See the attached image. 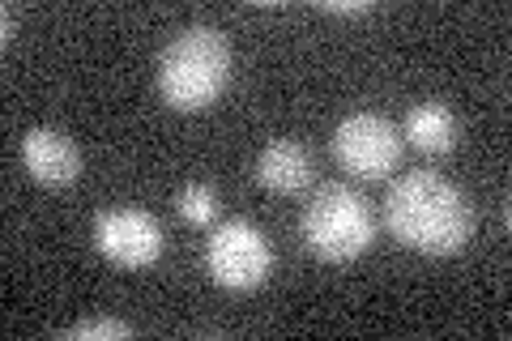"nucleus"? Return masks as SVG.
<instances>
[{
	"label": "nucleus",
	"mask_w": 512,
	"mask_h": 341,
	"mask_svg": "<svg viewBox=\"0 0 512 341\" xmlns=\"http://www.w3.org/2000/svg\"><path fill=\"white\" fill-rule=\"evenodd\" d=\"M320 9H325V13H346V18H350V13H372L367 0H359V5H355V0H325Z\"/></svg>",
	"instance_id": "f8f14e48"
},
{
	"label": "nucleus",
	"mask_w": 512,
	"mask_h": 341,
	"mask_svg": "<svg viewBox=\"0 0 512 341\" xmlns=\"http://www.w3.org/2000/svg\"><path fill=\"white\" fill-rule=\"evenodd\" d=\"M231 43L218 26H184L154 69L158 99L171 111H205L214 107L231 86Z\"/></svg>",
	"instance_id": "f03ea898"
},
{
	"label": "nucleus",
	"mask_w": 512,
	"mask_h": 341,
	"mask_svg": "<svg viewBox=\"0 0 512 341\" xmlns=\"http://www.w3.org/2000/svg\"><path fill=\"white\" fill-rule=\"evenodd\" d=\"M22 167L43 188H69L82 175V150H77V141L69 133L39 124L22 137Z\"/></svg>",
	"instance_id": "0eeeda50"
},
{
	"label": "nucleus",
	"mask_w": 512,
	"mask_h": 341,
	"mask_svg": "<svg viewBox=\"0 0 512 341\" xmlns=\"http://www.w3.org/2000/svg\"><path fill=\"white\" fill-rule=\"evenodd\" d=\"M175 209H180V218L188 226H210L218 218V192L210 184L192 180V184H184L180 192H175Z\"/></svg>",
	"instance_id": "9d476101"
},
{
	"label": "nucleus",
	"mask_w": 512,
	"mask_h": 341,
	"mask_svg": "<svg viewBox=\"0 0 512 341\" xmlns=\"http://www.w3.org/2000/svg\"><path fill=\"white\" fill-rule=\"evenodd\" d=\"M402 128L376 111H355L333 128V158L359 180H384L402 162Z\"/></svg>",
	"instance_id": "39448f33"
},
{
	"label": "nucleus",
	"mask_w": 512,
	"mask_h": 341,
	"mask_svg": "<svg viewBox=\"0 0 512 341\" xmlns=\"http://www.w3.org/2000/svg\"><path fill=\"white\" fill-rule=\"evenodd\" d=\"M312 154H308V145L303 141H291V137H282V141H269L261 154H256V184L269 188V192H278V197H295V192H303L312 184Z\"/></svg>",
	"instance_id": "6e6552de"
},
{
	"label": "nucleus",
	"mask_w": 512,
	"mask_h": 341,
	"mask_svg": "<svg viewBox=\"0 0 512 341\" xmlns=\"http://www.w3.org/2000/svg\"><path fill=\"white\" fill-rule=\"evenodd\" d=\"M69 337H86V341H120V337H133V324H124L116 316H94V320H82V324H73Z\"/></svg>",
	"instance_id": "9b49d317"
},
{
	"label": "nucleus",
	"mask_w": 512,
	"mask_h": 341,
	"mask_svg": "<svg viewBox=\"0 0 512 341\" xmlns=\"http://www.w3.org/2000/svg\"><path fill=\"white\" fill-rule=\"evenodd\" d=\"M0 39H13V5H5V26H0Z\"/></svg>",
	"instance_id": "ddd939ff"
},
{
	"label": "nucleus",
	"mask_w": 512,
	"mask_h": 341,
	"mask_svg": "<svg viewBox=\"0 0 512 341\" xmlns=\"http://www.w3.org/2000/svg\"><path fill=\"white\" fill-rule=\"evenodd\" d=\"M205 265H210L214 282L222 290H239L244 295V290H256L269 282V273H274V248H269L261 226L231 218L210 235Z\"/></svg>",
	"instance_id": "20e7f679"
},
{
	"label": "nucleus",
	"mask_w": 512,
	"mask_h": 341,
	"mask_svg": "<svg viewBox=\"0 0 512 341\" xmlns=\"http://www.w3.org/2000/svg\"><path fill=\"white\" fill-rule=\"evenodd\" d=\"M299 235H303V243H308V252L316 256V261H329V265L359 261L376 239L372 201L350 184L316 188L312 201L303 205Z\"/></svg>",
	"instance_id": "7ed1b4c3"
},
{
	"label": "nucleus",
	"mask_w": 512,
	"mask_h": 341,
	"mask_svg": "<svg viewBox=\"0 0 512 341\" xmlns=\"http://www.w3.org/2000/svg\"><path fill=\"white\" fill-rule=\"evenodd\" d=\"M384 226L393 239L423 256H453L474 239V201L440 171H406L389 184Z\"/></svg>",
	"instance_id": "f257e3e1"
},
{
	"label": "nucleus",
	"mask_w": 512,
	"mask_h": 341,
	"mask_svg": "<svg viewBox=\"0 0 512 341\" xmlns=\"http://www.w3.org/2000/svg\"><path fill=\"white\" fill-rule=\"evenodd\" d=\"M94 248L116 269H150L163 261L167 235H163V222L150 209L116 205V209H103L99 222H94Z\"/></svg>",
	"instance_id": "423d86ee"
},
{
	"label": "nucleus",
	"mask_w": 512,
	"mask_h": 341,
	"mask_svg": "<svg viewBox=\"0 0 512 341\" xmlns=\"http://www.w3.org/2000/svg\"><path fill=\"white\" fill-rule=\"evenodd\" d=\"M402 137L423 154H448L457 145V137H461V120H457V111L448 103L427 99V103H414L406 111Z\"/></svg>",
	"instance_id": "1a4fd4ad"
}]
</instances>
